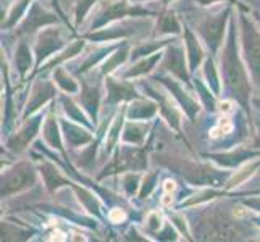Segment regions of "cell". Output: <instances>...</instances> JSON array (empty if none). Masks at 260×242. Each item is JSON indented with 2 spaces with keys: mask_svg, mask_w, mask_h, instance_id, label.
Here are the masks:
<instances>
[{
  "mask_svg": "<svg viewBox=\"0 0 260 242\" xmlns=\"http://www.w3.org/2000/svg\"><path fill=\"white\" fill-rule=\"evenodd\" d=\"M220 75L223 83V91L228 92V97L236 100L238 105L246 112L250 118V107H252V83L247 66L244 63L241 44L238 42V24L236 15L233 13L228 23L226 41L220 50Z\"/></svg>",
  "mask_w": 260,
  "mask_h": 242,
  "instance_id": "cell-1",
  "label": "cell"
},
{
  "mask_svg": "<svg viewBox=\"0 0 260 242\" xmlns=\"http://www.w3.org/2000/svg\"><path fill=\"white\" fill-rule=\"evenodd\" d=\"M235 213H228L218 205L196 213L194 221L189 223L194 239L199 240H241L247 236L244 228L238 223Z\"/></svg>",
  "mask_w": 260,
  "mask_h": 242,
  "instance_id": "cell-2",
  "label": "cell"
},
{
  "mask_svg": "<svg viewBox=\"0 0 260 242\" xmlns=\"http://www.w3.org/2000/svg\"><path fill=\"white\" fill-rule=\"evenodd\" d=\"M154 161L160 166H167L176 175L181 176L187 184L197 187H213V189H225L231 171H223L220 168H213L209 163L191 161L183 157L157 154Z\"/></svg>",
  "mask_w": 260,
  "mask_h": 242,
  "instance_id": "cell-3",
  "label": "cell"
},
{
  "mask_svg": "<svg viewBox=\"0 0 260 242\" xmlns=\"http://www.w3.org/2000/svg\"><path fill=\"white\" fill-rule=\"evenodd\" d=\"M239 13V44L241 53H243L244 63L247 66L250 83L254 89L260 91V28L254 21L252 16H249V8L238 2Z\"/></svg>",
  "mask_w": 260,
  "mask_h": 242,
  "instance_id": "cell-4",
  "label": "cell"
},
{
  "mask_svg": "<svg viewBox=\"0 0 260 242\" xmlns=\"http://www.w3.org/2000/svg\"><path fill=\"white\" fill-rule=\"evenodd\" d=\"M233 4H236V2H230L225 8H221L220 12L204 16L196 26V34L199 36L205 49H207L209 53L213 57L218 55L223 44H225L223 39H225V34H226V23H230V18L233 15Z\"/></svg>",
  "mask_w": 260,
  "mask_h": 242,
  "instance_id": "cell-5",
  "label": "cell"
},
{
  "mask_svg": "<svg viewBox=\"0 0 260 242\" xmlns=\"http://www.w3.org/2000/svg\"><path fill=\"white\" fill-rule=\"evenodd\" d=\"M155 12L142 7V4H133L129 0H107L94 13L92 21L89 24V31H95L116 21H123L124 18H142L154 16Z\"/></svg>",
  "mask_w": 260,
  "mask_h": 242,
  "instance_id": "cell-6",
  "label": "cell"
},
{
  "mask_svg": "<svg viewBox=\"0 0 260 242\" xmlns=\"http://www.w3.org/2000/svg\"><path fill=\"white\" fill-rule=\"evenodd\" d=\"M149 146H131V144H121L115 149L113 160L109 165H105L104 171L99 175V179L112 176V175H121L128 171H146L147 169V154Z\"/></svg>",
  "mask_w": 260,
  "mask_h": 242,
  "instance_id": "cell-7",
  "label": "cell"
},
{
  "mask_svg": "<svg viewBox=\"0 0 260 242\" xmlns=\"http://www.w3.org/2000/svg\"><path fill=\"white\" fill-rule=\"evenodd\" d=\"M152 81H155L162 87H165L170 92L176 103L181 107L183 113L189 118L191 123H194L199 116L201 110H202V103L197 97H194V94L191 92V89L187 87L184 89V83H181L179 79H176L175 76H170L167 73H158L152 76Z\"/></svg>",
  "mask_w": 260,
  "mask_h": 242,
  "instance_id": "cell-8",
  "label": "cell"
},
{
  "mask_svg": "<svg viewBox=\"0 0 260 242\" xmlns=\"http://www.w3.org/2000/svg\"><path fill=\"white\" fill-rule=\"evenodd\" d=\"M67 47V39L63 29L58 28V26H47L38 32L36 36V42L32 46L34 50V73L32 76L38 73L39 68L49 61L55 53H58L60 50H63Z\"/></svg>",
  "mask_w": 260,
  "mask_h": 242,
  "instance_id": "cell-9",
  "label": "cell"
},
{
  "mask_svg": "<svg viewBox=\"0 0 260 242\" xmlns=\"http://www.w3.org/2000/svg\"><path fill=\"white\" fill-rule=\"evenodd\" d=\"M138 87H141L144 91V95L154 98L158 103V115L168 123V126L172 128L176 134H179L181 137H184L183 129H181V121H183V110L181 107L176 103L175 98L165 92H162V89H157L155 86H152V83H146V81H139Z\"/></svg>",
  "mask_w": 260,
  "mask_h": 242,
  "instance_id": "cell-10",
  "label": "cell"
},
{
  "mask_svg": "<svg viewBox=\"0 0 260 242\" xmlns=\"http://www.w3.org/2000/svg\"><path fill=\"white\" fill-rule=\"evenodd\" d=\"M38 183V171L29 161H20L12 169L2 173V197H12L26 189H31Z\"/></svg>",
  "mask_w": 260,
  "mask_h": 242,
  "instance_id": "cell-11",
  "label": "cell"
},
{
  "mask_svg": "<svg viewBox=\"0 0 260 242\" xmlns=\"http://www.w3.org/2000/svg\"><path fill=\"white\" fill-rule=\"evenodd\" d=\"M160 73L172 75L181 83H184L187 87H191V71L187 65V55L184 44H181L178 39H175L172 44H168L164 52L162 65H160Z\"/></svg>",
  "mask_w": 260,
  "mask_h": 242,
  "instance_id": "cell-12",
  "label": "cell"
},
{
  "mask_svg": "<svg viewBox=\"0 0 260 242\" xmlns=\"http://www.w3.org/2000/svg\"><path fill=\"white\" fill-rule=\"evenodd\" d=\"M47 112H36L31 116H28L26 120L21 121L20 128L13 134V136L8 137L7 141V149H10L13 154H21L26 149H28L32 141L36 139V136L39 134L44 121H46Z\"/></svg>",
  "mask_w": 260,
  "mask_h": 242,
  "instance_id": "cell-13",
  "label": "cell"
},
{
  "mask_svg": "<svg viewBox=\"0 0 260 242\" xmlns=\"http://www.w3.org/2000/svg\"><path fill=\"white\" fill-rule=\"evenodd\" d=\"M104 81H105V98H104L105 107L109 105L110 109H113V107L123 102H133L139 97H144L142 94H139L138 86L129 83V79H124L121 76L118 79L110 75L105 76Z\"/></svg>",
  "mask_w": 260,
  "mask_h": 242,
  "instance_id": "cell-14",
  "label": "cell"
},
{
  "mask_svg": "<svg viewBox=\"0 0 260 242\" xmlns=\"http://www.w3.org/2000/svg\"><path fill=\"white\" fill-rule=\"evenodd\" d=\"M55 95H57L55 83H52V81H47V79H38L31 89V94H29L28 102H26L24 109H23V113L20 115V121L26 120L32 113L39 112L44 105L52 102L53 98H55Z\"/></svg>",
  "mask_w": 260,
  "mask_h": 242,
  "instance_id": "cell-15",
  "label": "cell"
},
{
  "mask_svg": "<svg viewBox=\"0 0 260 242\" xmlns=\"http://www.w3.org/2000/svg\"><path fill=\"white\" fill-rule=\"evenodd\" d=\"M138 24L136 23H128V21H116L109 26L95 31H89L83 34L81 38H84L89 42L95 44H113L120 39H126L131 34L136 32Z\"/></svg>",
  "mask_w": 260,
  "mask_h": 242,
  "instance_id": "cell-16",
  "label": "cell"
},
{
  "mask_svg": "<svg viewBox=\"0 0 260 242\" xmlns=\"http://www.w3.org/2000/svg\"><path fill=\"white\" fill-rule=\"evenodd\" d=\"M58 18L55 13H50L39 5V2H32L29 7L28 13L20 21L16 28L18 36H31L36 31H41L42 26H50V24H57Z\"/></svg>",
  "mask_w": 260,
  "mask_h": 242,
  "instance_id": "cell-17",
  "label": "cell"
},
{
  "mask_svg": "<svg viewBox=\"0 0 260 242\" xmlns=\"http://www.w3.org/2000/svg\"><path fill=\"white\" fill-rule=\"evenodd\" d=\"M79 81H81V91H79V94H76V100L89 115L91 121L95 124L99 118V112H101L102 100L105 98L102 86L99 83L89 84L86 79H79Z\"/></svg>",
  "mask_w": 260,
  "mask_h": 242,
  "instance_id": "cell-18",
  "label": "cell"
},
{
  "mask_svg": "<svg viewBox=\"0 0 260 242\" xmlns=\"http://www.w3.org/2000/svg\"><path fill=\"white\" fill-rule=\"evenodd\" d=\"M202 157L209 158L213 161L215 165H218L220 168H226V169H236L241 165H244L246 161H250L252 158L260 157V150L258 149H244V147H238L231 152H218V154H202Z\"/></svg>",
  "mask_w": 260,
  "mask_h": 242,
  "instance_id": "cell-19",
  "label": "cell"
},
{
  "mask_svg": "<svg viewBox=\"0 0 260 242\" xmlns=\"http://www.w3.org/2000/svg\"><path fill=\"white\" fill-rule=\"evenodd\" d=\"M60 126H61V132H63V139L65 144L70 149H83L86 146H89L94 141V134L92 129L84 126V124H79L73 120H67L63 116H60Z\"/></svg>",
  "mask_w": 260,
  "mask_h": 242,
  "instance_id": "cell-20",
  "label": "cell"
},
{
  "mask_svg": "<svg viewBox=\"0 0 260 242\" xmlns=\"http://www.w3.org/2000/svg\"><path fill=\"white\" fill-rule=\"evenodd\" d=\"M183 42L186 47V55H187V65H189V71L194 73L197 68H201L204 60L207 58V52H205V46L189 26L184 23L183 29Z\"/></svg>",
  "mask_w": 260,
  "mask_h": 242,
  "instance_id": "cell-21",
  "label": "cell"
},
{
  "mask_svg": "<svg viewBox=\"0 0 260 242\" xmlns=\"http://www.w3.org/2000/svg\"><path fill=\"white\" fill-rule=\"evenodd\" d=\"M42 137H44V142H46L50 149L58 150L65 158H68L65 147H63L65 139H63V132H61L60 120L55 115V107H50L47 110L46 121H44V126H42Z\"/></svg>",
  "mask_w": 260,
  "mask_h": 242,
  "instance_id": "cell-22",
  "label": "cell"
},
{
  "mask_svg": "<svg viewBox=\"0 0 260 242\" xmlns=\"http://www.w3.org/2000/svg\"><path fill=\"white\" fill-rule=\"evenodd\" d=\"M184 23H181L179 16L170 10L168 7H162L157 13V23L154 29V38H172V36L183 34Z\"/></svg>",
  "mask_w": 260,
  "mask_h": 242,
  "instance_id": "cell-23",
  "label": "cell"
},
{
  "mask_svg": "<svg viewBox=\"0 0 260 242\" xmlns=\"http://www.w3.org/2000/svg\"><path fill=\"white\" fill-rule=\"evenodd\" d=\"M162 58H164V50L154 53V55L139 58L136 61H133V65L124 70L123 73H120V76L124 79H129V81H136V79L150 76L157 70V65L162 63Z\"/></svg>",
  "mask_w": 260,
  "mask_h": 242,
  "instance_id": "cell-24",
  "label": "cell"
},
{
  "mask_svg": "<svg viewBox=\"0 0 260 242\" xmlns=\"http://www.w3.org/2000/svg\"><path fill=\"white\" fill-rule=\"evenodd\" d=\"M124 123H126V105H121V109L113 116V121L110 123L109 131L105 132V141L102 144L104 157H110L115 152V149L120 146Z\"/></svg>",
  "mask_w": 260,
  "mask_h": 242,
  "instance_id": "cell-25",
  "label": "cell"
},
{
  "mask_svg": "<svg viewBox=\"0 0 260 242\" xmlns=\"http://www.w3.org/2000/svg\"><path fill=\"white\" fill-rule=\"evenodd\" d=\"M158 115V103L150 97H139L136 100L128 102L126 118L134 121H149Z\"/></svg>",
  "mask_w": 260,
  "mask_h": 242,
  "instance_id": "cell-26",
  "label": "cell"
},
{
  "mask_svg": "<svg viewBox=\"0 0 260 242\" xmlns=\"http://www.w3.org/2000/svg\"><path fill=\"white\" fill-rule=\"evenodd\" d=\"M128 60H131V44L128 41H123L120 44V47L101 63V66H99V75H101V78L110 76L115 71H118L120 66H123Z\"/></svg>",
  "mask_w": 260,
  "mask_h": 242,
  "instance_id": "cell-27",
  "label": "cell"
},
{
  "mask_svg": "<svg viewBox=\"0 0 260 242\" xmlns=\"http://www.w3.org/2000/svg\"><path fill=\"white\" fill-rule=\"evenodd\" d=\"M32 58H36L34 50H31L28 41L21 39L15 47V63H13L16 75L20 79H24L28 76L31 66H36V63H32Z\"/></svg>",
  "mask_w": 260,
  "mask_h": 242,
  "instance_id": "cell-28",
  "label": "cell"
},
{
  "mask_svg": "<svg viewBox=\"0 0 260 242\" xmlns=\"http://www.w3.org/2000/svg\"><path fill=\"white\" fill-rule=\"evenodd\" d=\"M149 134V124L146 121L126 120L121 132V142L131 146H144Z\"/></svg>",
  "mask_w": 260,
  "mask_h": 242,
  "instance_id": "cell-29",
  "label": "cell"
},
{
  "mask_svg": "<svg viewBox=\"0 0 260 242\" xmlns=\"http://www.w3.org/2000/svg\"><path fill=\"white\" fill-rule=\"evenodd\" d=\"M84 47H86V39L84 38H79V39L73 41L68 47H65L63 50H60L49 61H46V63H44L39 68V71L41 70L42 71H49V70H55L57 66H61L67 60H71V58H75L76 55H79V53L83 52ZM39 71H38V73H39Z\"/></svg>",
  "mask_w": 260,
  "mask_h": 242,
  "instance_id": "cell-30",
  "label": "cell"
},
{
  "mask_svg": "<svg viewBox=\"0 0 260 242\" xmlns=\"http://www.w3.org/2000/svg\"><path fill=\"white\" fill-rule=\"evenodd\" d=\"M175 41V38H155L152 41H147V42H139L136 44L134 47H131V61H136L139 58H144V57H149V55H154V53L160 52V50H165V47L168 44H172Z\"/></svg>",
  "mask_w": 260,
  "mask_h": 242,
  "instance_id": "cell-31",
  "label": "cell"
},
{
  "mask_svg": "<svg viewBox=\"0 0 260 242\" xmlns=\"http://www.w3.org/2000/svg\"><path fill=\"white\" fill-rule=\"evenodd\" d=\"M202 75H204V81L207 83V86L212 89L213 94L218 97L223 91V83H221L220 68L217 66V60H215V57L210 55V53L202 63Z\"/></svg>",
  "mask_w": 260,
  "mask_h": 242,
  "instance_id": "cell-32",
  "label": "cell"
},
{
  "mask_svg": "<svg viewBox=\"0 0 260 242\" xmlns=\"http://www.w3.org/2000/svg\"><path fill=\"white\" fill-rule=\"evenodd\" d=\"M260 169V157H257L255 160L246 161L244 165H241L239 168H236V173H233L228 179V183L225 186V192H230L231 189L241 186L243 183H246L249 178H252L257 171Z\"/></svg>",
  "mask_w": 260,
  "mask_h": 242,
  "instance_id": "cell-33",
  "label": "cell"
},
{
  "mask_svg": "<svg viewBox=\"0 0 260 242\" xmlns=\"http://www.w3.org/2000/svg\"><path fill=\"white\" fill-rule=\"evenodd\" d=\"M52 78L60 91L68 95H76L81 91V83H78V81L71 76V73H68V70L63 66H57L53 70Z\"/></svg>",
  "mask_w": 260,
  "mask_h": 242,
  "instance_id": "cell-34",
  "label": "cell"
},
{
  "mask_svg": "<svg viewBox=\"0 0 260 242\" xmlns=\"http://www.w3.org/2000/svg\"><path fill=\"white\" fill-rule=\"evenodd\" d=\"M34 0H15L10 5V10L5 16H2V29L8 31L16 26L18 21H21L26 16L24 13L29 10V7L32 5Z\"/></svg>",
  "mask_w": 260,
  "mask_h": 242,
  "instance_id": "cell-35",
  "label": "cell"
},
{
  "mask_svg": "<svg viewBox=\"0 0 260 242\" xmlns=\"http://www.w3.org/2000/svg\"><path fill=\"white\" fill-rule=\"evenodd\" d=\"M192 81H194L192 86H194L196 92H197V98L201 100L204 109L207 110V112H210V113L217 112L218 110L217 95L213 94V91L207 86V83H205V81L201 79V78H194Z\"/></svg>",
  "mask_w": 260,
  "mask_h": 242,
  "instance_id": "cell-36",
  "label": "cell"
},
{
  "mask_svg": "<svg viewBox=\"0 0 260 242\" xmlns=\"http://www.w3.org/2000/svg\"><path fill=\"white\" fill-rule=\"evenodd\" d=\"M141 183H142V175L141 171H128L123 173L121 176V187L124 191L126 197L136 195L141 189Z\"/></svg>",
  "mask_w": 260,
  "mask_h": 242,
  "instance_id": "cell-37",
  "label": "cell"
},
{
  "mask_svg": "<svg viewBox=\"0 0 260 242\" xmlns=\"http://www.w3.org/2000/svg\"><path fill=\"white\" fill-rule=\"evenodd\" d=\"M158 176H160V169H152L150 173H146L144 176H142L141 189L138 192V199L139 200L149 199V195L155 191V187L158 184Z\"/></svg>",
  "mask_w": 260,
  "mask_h": 242,
  "instance_id": "cell-38",
  "label": "cell"
},
{
  "mask_svg": "<svg viewBox=\"0 0 260 242\" xmlns=\"http://www.w3.org/2000/svg\"><path fill=\"white\" fill-rule=\"evenodd\" d=\"M167 225V221L164 220V215L158 213L155 210H152L146 215V220H144V234H150V236H157L162 228Z\"/></svg>",
  "mask_w": 260,
  "mask_h": 242,
  "instance_id": "cell-39",
  "label": "cell"
},
{
  "mask_svg": "<svg viewBox=\"0 0 260 242\" xmlns=\"http://www.w3.org/2000/svg\"><path fill=\"white\" fill-rule=\"evenodd\" d=\"M99 0H76L75 2V29H78L79 26L84 23L87 15L91 13V10L95 7Z\"/></svg>",
  "mask_w": 260,
  "mask_h": 242,
  "instance_id": "cell-40",
  "label": "cell"
},
{
  "mask_svg": "<svg viewBox=\"0 0 260 242\" xmlns=\"http://www.w3.org/2000/svg\"><path fill=\"white\" fill-rule=\"evenodd\" d=\"M107 218H109V221L113 223V225H120V223H124V221L128 220V213H126V210H124V209L116 207V209H112L109 212Z\"/></svg>",
  "mask_w": 260,
  "mask_h": 242,
  "instance_id": "cell-41",
  "label": "cell"
},
{
  "mask_svg": "<svg viewBox=\"0 0 260 242\" xmlns=\"http://www.w3.org/2000/svg\"><path fill=\"white\" fill-rule=\"evenodd\" d=\"M249 199H241V203L246 205L247 209H250L255 213H260V197H252V195H247Z\"/></svg>",
  "mask_w": 260,
  "mask_h": 242,
  "instance_id": "cell-42",
  "label": "cell"
},
{
  "mask_svg": "<svg viewBox=\"0 0 260 242\" xmlns=\"http://www.w3.org/2000/svg\"><path fill=\"white\" fill-rule=\"evenodd\" d=\"M162 189H164V192L175 194V191L178 189V183L175 181V179H172V178H167L165 181H164V184H162Z\"/></svg>",
  "mask_w": 260,
  "mask_h": 242,
  "instance_id": "cell-43",
  "label": "cell"
},
{
  "mask_svg": "<svg viewBox=\"0 0 260 242\" xmlns=\"http://www.w3.org/2000/svg\"><path fill=\"white\" fill-rule=\"evenodd\" d=\"M252 147H254V149H260V118L255 120V131H254Z\"/></svg>",
  "mask_w": 260,
  "mask_h": 242,
  "instance_id": "cell-44",
  "label": "cell"
},
{
  "mask_svg": "<svg viewBox=\"0 0 260 242\" xmlns=\"http://www.w3.org/2000/svg\"><path fill=\"white\" fill-rule=\"evenodd\" d=\"M197 2V5L201 7H212L215 4H223V2H235V0H194Z\"/></svg>",
  "mask_w": 260,
  "mask_h": 242,
  "instance_id": "cell-45",
  "label": "cell"
},
{
  "mask_svg": "<svg viewBox=\"0 0 260 242\" xmlns=\"http://www.w3.org/2000/svg\"><path fill=\"white\" fill-rule=\"evenodd\" d=\"M225 195H260V189H255V191H246V192H239V194L225 192Z\"/></svg>",
  "mask_w": 260,
  "mask_h": 242,
  "instance_id": "cell-46",
  "label": "cell"
},
{
  "mask_svg": "<svg viewBox=\"0 0 260 242\" xmlns=\"http://www.w3.org/2000/svg\"><path fill=\"white\" fill-rule=\"evenodd\" d=\"M252 107H255V109L260 112V94L258 95H252Z\"/></svg>",
  "mask_w": 260,
  "mask_h": 242,
  "instance_id": "cell-47",
  "label": "cell"
},
{
  "mask_svg": "<svg viewBox=\"0 0 260 242\" xmlns=\"http://www.w3.org/2000/svg\"><path fill=\"white\" fill-rule=\"evenodd\" d=\"M250 15H252L254 21L257 23V26H258V28H260V12H250Z\"/></svg>",
  "mask_w": 260,
  "mask_h": 242,
  "instance_id": "cell-48",
  "label": "cell"
},
{
  "mask_svg": "<svg viewBox=\"0 0 260 242\" xmlns=\"http://www.w3.org/2000/svg\"><path fill=\"white\" fill-rule=\"evenodd\" d=\"M133 4H146V2H152V0H129Z\"/></svg>",
  "mask_w": 260,
  "mask_h": 242,
  "instance_id": "cell-49",
  "label": "cell"
},
{
  "mask_svg": "<svg viewBox=\"0 0 260 242\" xmlns=\"http://www.w3.org/2000/svg\"><path fill=\"white\" fill-rule=\"evenodd\" d=\"M172 2H175V0H162V7H168Z\"/></svg>",
  "mask_w": 260,
  "mask_h": 242,
  "instance_id": "cell-50",
  "label": "cell"
},
{
  "mask_svg": "<svg viewBox=\"0 0 260 242\" xmlns=\"http://www.w3.org/2000/svg\"><path fill=\"white\" fill-rule=\"evenodd\" d=\"M254 225L255 226H260V217L258 218H254Z\"/></svg>",
  "mask_w": 260,
  "mask_h": 242,
  "instance_id": "cell-51",
  "label": "cell"
},
{
  "mask_svg": "<svg viewBox=\"0 0 260 242\" xmlns=\"http://www.w3.org/2000/svg\"><path fill=\"white\" fill-rule=\"evenodd\" d=\"M258 173H260V169H258Z\"/></svg>",
  "mask_w": 260,
  "mask_h": 242,
  "instance_id": "cell-52",
  "label": "cell"
}]
</instances>
